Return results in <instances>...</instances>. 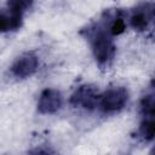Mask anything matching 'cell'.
Returning a JSON list of instances; mask_svg holds the SVG:
<instances>
[{
	"mask_svg": "<svg viewBox=\"0 0 155 155\" xmlns=\"http://www.w3.org/2000/svg\"><path fill=\"white\" fill-rule=\"evenodd\" d=\"M128 101V92L122 86H115L108 88L99 96L98 105L104 113H115L121 110Z\"/></svg>",
	"mask_w": 155,
	"mask_h": 155,
	"instance_id": "1",
	"label": "cell"
},
{
	"mask_svg": "<svg viewBox=\"0 0 155 155\" xmlns=\"http://www.w3.org/2000/svg\"><path fill=\"white\" fill-rule=\"evenodd\" d=\"M92 52L96 61L102 64H108L115 54V45L110 36L103 31L97 30L92 36Z\"/></svg>",
	"mask_w": 155,
	"mask_h": 155,
	"instance_id": "2",
	"label": "cell"
},
{
	"mask_svg": "<svg viewBox=\"0 0 155 155\" xmlns=\"http://www.w3.org/2000/svg\"><path fill=\"white\" fill-rule=\"evenodd\" d=\"M69 102L75 108H82V109L91 110L96 108L99 102L98 90L92 85H87V84L81 85L73 92Z\"/></svg>",
	"mask_w": 155,
	"mask_h": 155,
	"instance_id": "3",
	"label": "cell"
},
{
	"mask_svg": "<svg viewBox=\"0 0 155 155\" xmlns=\"http://www.w3.org/2000/svg\"><path fill=\"white\" fill-rule=\"evenodd\" d=\"M39 67V58L33 52H27L19 56L11 65V73L19 79L31 76Z\"/></svg>",
	"mask_w": 155,
	"mask_h": 155,
	"instance_id": "4",
	"label": "cell"
},
{
	"mask_svg": "<svg viewBox=\"0 0 155 155\" xmlns=\"http://www.w3.org/2000/svg\"><path fill=\"white\" fill-rule=\"evenodd\" d=\"M63 97L62 93L56 88H45L38 101V110L41 114L48 115L54 114L62 108Z\"/></svg>",
	"mask_w": 155,
	"mask_h": 155,
	"instance_id": "5",
	"label": "cell"
},
{
	"mask_svg": "<svg viewBox=\"0 0 155 155\" xmlns=\"http://www.w3.org/2000/svg\"><path fill=\"white\" fill-rule=\"evenodd\" d=\"M153 21V6L149 4L136 7L130 17V24L134 30H145Z\"/></svg>",
	"mask_w": 155,
	"mask_h": 155,
	"instance_id": "6",
	"label": "cell"
},
{
	"mask_svg": "<svg viewBox=\"0 0 155 155\" xmlns=\"http://www.w3.org/2000/svg\"><path fill=\"white\" fill-rule=\"evenodd\" d=\"M23 13L24 12L11 6H8V10L0 12V33H7L19 29L22 25Z\"/></svg>",
	"mask_w": 155,
	"mask_h": 155,
	"instance_id": "7",
	"label": "cell"
},
{
	"mask_svg": "<svg viewBox=\"0 0 155 155\" xmlns=\"http://www.w3.org/2000/svg\"><path fill=\"white\" fill-rule=\"evenodd\" d=\"M139 134L144 140H153L155 134V122L153 117H145L139 126Z\"/></svg>",
	"mask_w": 155,
	"mask_h": 155,
	"instance_id": "8",
	"label": "cell"
},
{
	"mask_svg": "<svg viewBox=\"0 0 155 155\" xmlns=\"http://www.w3.org/2000/svg\"><path fill=\"white\" fill-rule=\"evenodd\" d=\"M155 103H154V96L147 94L142 98L140 102V111L144 115V117H153L155 111Z\"/></svg>",
	"mask_w": 155,
	"mask_h": 155,
	"instance_id": "9",
	"label": "cell"
},
{
	"mask_svg": "<svg viewBox=\"0 0 155 155\" xmlns=\"http://www.w3.org/2000/svg\"><path fill=\"white\" fill-rule=\"evenodd\" d=\"M125 29H126V24H125L124 19L121 17H117V18H114L109 30H110L111 35H119V34L124 33Z\"/></svg>",
	"mask_w": 155,
	"mask_h": 155,
	"instance_id": "10",
	"label": "cell"
},
{
	"mask_svg": "<svg viewBox=\"0 0 155 155\" xmlns=\"http://www.w3.org/2000/svg\"><path fill=\"white\" fill-rule=\"evenodd\" d=\"M38 155H57V154H54V153H52L50 150H40L38 153Z\"/></svg>",
	"mask_w": 155,
	"mask_h": 155,
	"instance_id": "11",
	"label": "cell"
}]
</instances>
